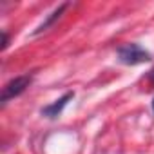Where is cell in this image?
I'll return each instance as SVG.
<instances>
[{
    "label": "cell",
    "mask_w": 154,
    "mask_h": 154,
    "mask_svg": "<svg viewBox=\"0 0 154 154\" xmlns=\"http://www.w3.org/2000/svg\"><path fill=\"white\" fill-rule=\"evenodd\" d=\"M8 42H9L8 35H6V33H2V49H6V47H8Z\"/></svg>",
    "instance_id": "obj_5"
},
{
    "label": "cell",
    "mask_w": 154,
    "mask_h": 154,
    "mask_svg": "<svg viewBox=\"0 0 154 154\" xmlns=\"http://www.w3.org/2000/svg\"><path fill=\"white\" fill-rule=\"evenodd\" d=\"M150 82H152V84H154V71H152V72H150Z\"/></svg>",
    "instance_id": "obj_6"
},
{
    "label": "cell",
    "mask_w": 154,
    "mask_h": 154,
    "mask_svg": "<svg viewBox=\"0 0 154 154\" xmlns=\"http://www.w3.org/2000/svg\"><path fill=\"white\" fill-rule=\"evenodd\" d=\"M152 109H154V102H152Z\"/></svg>",
    "instance_id": "obj_7"
},
{
    "label": "cell",
    "mask_w": 154,
    "mask_h": 154,
    "mask_svg": "<svg viewBox=\"0 0 154 154\" xmlns=\"http://www.w3.org/2000/svg\"><path fill=\"white\" fill-rule=\"evenodd\" d=\"M31 84V76L24 74V76H17V78L9 80L4 87H2V105H6L9 100L17 98L18 94H22Z\"/></svg>",
    "instance_id": "obj_2"
},
{
    "label": "cell",
    "mask_w": 154,
    "mask_h": 154,
    "mask_svg": "<svg viewBox=\"0 0 154 154\" xmlns=\"http://www.w3.org/2000/svg\"><path fill=\"white\" fill-rule=\"evenodd\" d=\"M65 8H67V4H62L60 8H56V9H54V11H53V13H51V15H49V17H47V18H45V20H44V22L36 27V29H35V35H38V33L45 31L49 26H53V24H54V22L62 17V13H63V9H65Z\"/></svg>",
    "instance_id": "obj_4"
},
{
    "label": "cell",
    "mask_w": 154,
    "mask_h": 154,
    "mask_svg": "<svg viewBox=\"0 0 154 154\" xmlns=\"http://www.w3.org/2000/svg\"><path fill=\"white\" fill-rule=\"evenodd\" d=\"M118 60L125 65H138L150 60V54L138 44H127L118 49Z\"/></svg>",
    "instance_id": "obj_1"
},
{
    "label": "cell",
    "mask_w": 154,
    "mask_h": 154,
    "mask_svg": "<svg viewBox=\"0 0 154 154\" xmlns=\"http://www.w3.org/2000/svg\"><path fill=\"white\" fill-rule=\"evenodd\" d=\"M72 96H74V93H65V94H63L62 98H58L54 103L45 105V107L42 109V114L47 116V118H56V116L63 111V107L69 103V100H72Z\"/></svg>",
    "instance_id": "obj_3"
}]
</instances>
